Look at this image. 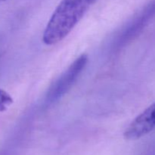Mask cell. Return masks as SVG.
<instances>
[{
  "mask_svg": "<svg viewBox=\"0 0 155 155\" xmlns=\"http://www.w3.org/2000/svg\"><path fill=\"white\" fill-rule=\"evenodd\" d=\"M97 0H62L47 24L42 42L53 45L63 40Z\"/></svg>",
  "mask_w": 155,
  "mask_h": 155,
  "instance_id": "1",
  "label": "cell"
},
{
  "mask_svg": "<svg viewBox=\"0 0 155 155\" xmlns=\"http://www.w3.org/2000/svg\"><path fill=\"white\" fill-rule=\"evenodd\" d=\"M89 58L86 54H82L79 56L66 71L61 76L60 78L50 89L48 93V98L53 101L63 96L71 86L77 81L78 77L86 68Z\"/></svg>",
  "mask_w": 155,
  "mask_h": 155,
  "instance_id": "2",
  "label": "cell"
},
{
  "mask_svg": "<svg viewBox=\"0 0 155 155\" xmlns=\"http://www.w3.org/2000/svg\"><path fill=\"white\" fill-rule=\"evenodd\" d=\"M155 130V102L138 115L124 133L127 140H137Z\"/></svg>",
  "mask_w": 155,
  "mask_h": 155,
  "instance_id": "3",
  "label": "cell"
},
{
  "mask_svg": "<svg viewBox=\"0 0 155 155\" xmlns=\"http://www.w3.org/2000/svg\"><path fill=\"white\" fill-rule=\"evenodd\" d=\"M13 102L12 97L7 92L0 89V112L5 111Z\"/></svg>",
  "mask_w": 155,
  "mask_h": 155,
  "instance_id": "4",
  "label": "cell"
},
{
  "mask_svg": "<svg viewBox=\"0 0 155 155\" xmlns=\"http://www.w3.org/2000/svg\"><path fill=\"white\" fill-rule=\"evenodd\" d=\"M3 1H6V0H0V2H3Z\"/></svg>",
  "mask_w": 155,
  "mask_h": 155,
  "instance_id": "5",
  "label": "cell"
}]
</instances>
